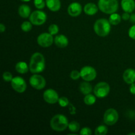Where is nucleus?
<instances>
[{
    "mask_svg": "<svg viewBox=\"0 0 135 135\" xmlns=\"http://www.w3.org/2000/svg\"><path fill=\"white\" fill-rule=\"evenodd\" d=\"M46 63L44 55L40 53H34L30 57L29 69L33 74L42 73L45 69Z\"/></svg>",
    "mask_w": 135,
    "mask_h": 135,
    "instance_id": "f257e3e1",
    "label": "nucleus"
},
{
    "mask_svg": "<svg viewBox=\"0 0 135 135\" xmlns=\"http://www.w3.org/2000/svg\"><path fill=\"white\" fill-rule=\"evenodd\" d=\"M68 119L65 116L62 114L55 115L50 121V127L55 131H63L68 127Z\"/></svg>",
    "mask_w": 135,
    "mask_h": 135,
    "instance_id": "f03ea898",
    "label": "nucleus"
},
{
    "mask_svg": "<svg viewBox=\"0 0 135 135\" xmlns=\"http://www.w3.org/2000/svg\"><path fill=\"white\" fill-rule=\"evenodd\" d=\"M94 30L98 36L105 37L110 32L111 23L105 18L98 19L94 25Z\"/></svg>",
    "mask_w": 135,
    "mask_h": 135,
    "instance_id": "7ed1b4c3",
    "label": "nucleus"
},
{
    "mask_svg": "<svg viewBox=\"0 0 135 135\" xmlns=\"http://www.w3.org/2000/svg\"><path fill=\"white\" fill-rule=\"evenodd\" d=\"M98 5L100 11L105 14H113L119 8L117 0H99Z\"/></svg>",
    "mask_w": 135,
    "mask_h": 135,
    "instance_id": "20e7f679",
    "label": "nucleus"
},
{
    "mask_svg": "<svg viewBox=\"0 0 135 135\" xmlns=\"http://www.w3.org/2000/svg\"><path fill=\"white\" fill-rule=\"evenodd\" d=\"M29 19L32 25H36V26H40L46 22V19H47V15H46V13L42 11H34L30 14Z\"/></svg>",
    "mask_w": 135,
    "mask_h": 135,
    "instance_id": "39448f33",
    "label": "nucleus"
},
{
    "mask_svg": "<svg viewBox=\"0 0 135 135\" xmlns=\"http://www.w3.org/2000/svg\"><path fill=\"white\" fill-rule=\"evenodd\" d=\"M93 91L96 97L99 98H103L106 97L109 94L110 86L105 82H100L95 86Z\"/></svg>",
    "mask_w": 135,
    "mask_h": 135,
    "instance_id": "423d86ee",
    "label": "nucleus"
},
{
    "mask_svg": "<svg viewBox=\"0 0 135 135\" xmlns=\"http://www.w3.org/2000/svg\"><path fill=\"white\" fill-rule=\"evenodd\" d=\"M119 119L118 112L113 108H110L105 111L104 115V122L106 125L112 126L115 125Z\"/></svg>",
    "mask_w": 135,
    "mask_h": 135,
    "instance_id": "0eeeda50",
    "label": "nucleus"
},
{
    "mask_svg": "<svg viewBox=\"0 0 135 135\" xmlns=\"http://www.w3.org/2000/svg\"><path fill=\"white\" fill-rule=\"evenodd\" d=\"M80 76L84 81H92L94 80L97 75L96 69L91 66L83 67L80 70Z\"/></svg>",
    "mask_w": 135,
    "mask_h": 135,
    "instance_id": "6e6552de",
    "label": "nucleus"
},
{
    "mask_svg": "<svg viewBox=\"0 0 135 135\" xmlns=\"http://www.w3.org/2000/svg\"><path fill=\"white\" fill-rule=\"evenodd\" d=\"M29 83L32 88L36 90H42L45 88L46 85V81L44 78L38 74H34L30 76Z\"/></svg>",
    "mask_w": 135,
    "mask_h": 135,
    "instance_id": "1a4fd4ad",
    "label": "nucleus"
},
{
    "mask_svg": "<svg viewBox=\"0 0 135 135\" xmlns=\"http://www.w3.org/2000/svg\"><path fill=\"white\" fill-rule=\"evenodd\" d=\"M11 86L14 90L18 93H23L26 89V83L21 76H15L12 79Z\"/></svg>",
    "mask_w": 135,
    "mask_h": 135,
    "instance_id": "9d476101",
    "label": "nucleus"
},
{
    "mask_svg": "<svg viewBox=\"0 0 135 135\" xmlns=\"http://www.w3.org/2000/svg\"><path fill=\"white\" fill-rule=\"evenodd\" d=\"M54 42L53 35L50 33H42L38 36L37 38V42L38 44L43 47H48L52 45Z\"/></svg>",
    "mask_w": 135,
    "mask_h": 135,
    "instance_id": "9b49d317",
    "label": "nucleus"
},
{
    "mask_svg": "<svg viewBox=\"0 0 135 135\" xmlns=\"http://www.w3.org/2000/svg\"><path fill=\"white\" fill-rule=\"evenodd\" d=\"M44 99L50 104H55L59 101V95L57 92L53 89H47L44 92Z\"/></svg>",
    "mask_w": 135,
    "mask_h": 135,
    "instance_id": "f8f14e48",
    "label": "nucleus"
},
{
    "mask_svg": "<svg viewBox=\"0 0 135 135\" xmlns=\"http://www.w3.org/2000/svg\"><path fill=\"white\" fill-rule=\"evenodd\" d=\"M82 8L81 5L79 3L74 2L70 4L67 8V12L68 14L71 17H78L82 13Z\"/></svg>",
    "mask_w": 135,
    "mask_h": 135,
    "instance_id": "ddd939ff",
    "label": "nucleus"
},
{
    "mask_svg": "<svg viewBox=\"0 0 135 135\" xmlns=\"http://www.w3.org/2000/svg\"><path fill=\"white\" fill-rule=\"evenodd\" d=\"M123 77L127 84H131L135 83V70L133 69H127L124 71Z\"/></svg>",
    "mask_w": 135,
    "mask_h": 135,
    "instance_id": "4468645a",
    "label": "nucleus"
},
{
    "mask_svg": "<svg viewBox=\"0 0 135 135\" xmlns=\"http://www.w3.org/2000/svg\"><path fill=\"white\" fill-rule=\"evenodd\" d=\"M54 42L57 47H60V48H63L68 46L69 40L67 36L63 35V34H60V35H57L55 36V38H54Z\"/></svg>",
    "mask_w": 135,
    "mask_h": 135,
    "instance_id": "2eb2a0df",
    "label": "nucleus"
},
{
    "mask_svg": "<svg viewBox=\"0 0 135 135\" xmlns=\"http://www.w3.org/2000/svg\"><path fill=\"white\" fill-rule=\"evenodd\" d=\"M121 7L123 10L127 13H132L135 9L134 0H122L121 1Z\"/></svg>",
    "mask_w": 135,
    "mask_h": 135,
    "instance_id": "dca6fc26",
    "label": "nucleus"
},
{
    "mask_svg": "<svg viewBox=\"0 0 135 135\" xmlns=\"http://www.w3.org/2000/svg\"><path fill=\"white\" fill-rule=\"evenodd\" d=\"M46 3L47 8L53 12L58 11L61 8L60 0H46Z\"/></svg>",
    "mask_w": 135,
    "mask_h": 135,
    "instance_id": "f3484780",
    "label": "nucleus"
},
{
    "mask_svg": "<svg viewBox=\"0 0 135 135\" xmlns=\"http://www.w3.org/2000/svg\"><path fill=\"white\" fill-rule=\"evenodd\" d=\"M99 7L93 3H88L85 5L84 7V11L87 15H94L98 11Z\"/></svg>",
    "mask_w": 135,
    "mask_h": 135,
    "instance_id": "a211bd4d",
    "label": "nucleus"
},
{
    "mask_svg": "<svg viewBox=\"0 0 135 135\" xmlns=\"http://www.w3.org/2000/svg\"><path fill=\"white\" fill-rule=\"evenodd\" d=\"M18 15L22 18H28V17H30V14H31V10H30V7L25 4L21 5L18 7Z\"/></svg>",
    "mask_w": 135,
    "mask_h": 135,
    "instance_id": "6ab92c4d",
    "label": "nucleus"
},
{
    "mask_svg": "<svg viewBox=\"0 0 135 135\" xmlns=\"http://www.w3.org/2000/svg\"><path fill=\"white\" fill-rule=\"evenodd\" d=\"M79 90L83 94L87 95L92 92V86L89 83H88V81L83 82L79 86Z\"/></svg>",
    "mask_w": 135,
    "mask_h": 135,
    "instance_id": "aec40b11",
    "label": "nucleus"
},
{
    "mask_svg": "<svg viewBox=\"0 0 135 135\" xmlns=\"http://www.w3.org/2000/svg\"><path fill=\"white\" fill-rule=\"evenodd\" d=\"M15 69L20 74H25L30 70L27 63L24 61L18 62L15 65Z\"/></svg>",
    "mask_w": 135,
    "mask_h": 135,
    "instance_id": "412c9836",
    "label": "nucleus"
},
{
    "mask_svg": "<svg viewBox=\"0 0 135 135\" xmlns=\"http://www.w3.org/2000/svg\"><path fill=\"white\" fill-rule=\"evenodd\" d=\"M121 18H122V17H121L119 15L114 13L110 15V17H109V21L111 23V25H117L121 22Z\"/></svg>",
    "mask_w": 135,
    "mask_h": 135,
    "instance_id": "4be33fe9",
    "label": "nucleus"
},
{
    "mask_svg": "<svg viewBox=\"0 0 135 135\" xmlns=\"http://www.w3.org/2000/svg\"><path fill=\"white\" fill-rule=\"evenodd\" d=\"M69 129L72 133H77L80 130V124L77 121H73L69 123Z\"/></svg>",
    "mask_w": 135,
    "mask_h": 135,
    "instance_id": "5701e85b",
    "label": "nucleus"
},
{
    "mask_svg": "<svg viewBox=\"0 0 135 135\" xmlns=\"http://www.w3.org/2000/svg\"><path fill=\"white\" fill-rule=\"evenodd\" d=\"M96 101V96H94V95L89 94L86 95V96L84 98V104H86L88 105H92L94 104H95Z\"/></svg>",
    "mask_w": 135,
    "mask_h": 135,
    "instance_id": "b1692460",
    "label": "nucleus"
},
{
    "mask_svg": "<svg viewBox=\"0 0 135 135\" xmlns=\"http://www.w3.org/2000/svg\"><path fill=\"white\" fill-rule=\"evenodd\" d=\"M108 128L104 125H100L95 130L96 135H105L108 133Z\"/></svg>",
    "mask_w": 135,
    "mask_h": 135,
    "instance_id": "393cba45",
    "label": "nucleus"
},
{
    "mask_svg": "<svg viewBox=\"0 0 135 135\" xmlns=\"http://www.w3.org/2000/svg\"><path fill=\"white\" fill-rule=\"evenodd\" d=\"M32 28V22H29V21H25L21 25V29L22 31L25 32H28L30 31Z\"/></svg>",
    "mask_w": 135,
    "mask_h": 135,
    "instance_id": "a878e982",
    "label": "nucleus"
},
{
    "mask_svg": "<svg viewBox=\"0 0 135 135\" xmlns=\"http://www.w3.org/2000/svg\"><path fill=\"white\" fill-rule=\"evenodd\" d=\"M48 31L49 33H50L51 35H55L59 32V27L55 24H52V25H51L49 26Z\"/></svg>",
    "mask_w": 135,
    "mask_h": 135,
    "instance_id": "bb28decb",
    "label": "nucleus"
},
{
    "mask_svg": "<svg viewBox=\"0 0 135 135\" xmlns=\"http://www.w3.org/2000/svg\"><path fill=\"white\" fill-rule=\"evenodd\" d=\"M34 3L36 7L38 9H44L46 5V1H44V0H34Z\"/></svg>",
    "mask_w": 135,
    "mask_h": 135,
    "instance_id": "cd10ccee",
    "label": "nucleus"
},
{
    "mask_svg": "<svg viewBox=\"0 0 135 135\" xmlns=\"http://www.w3.org/2000/svg\"><path fill=\"white\" fill-rule=\"evenodd\" d=\"M58 103H59V105L63 108H65V107L67 106L69 104V101L68 98L66 97H61L59 98V101H58Z\"/></svg>",
    "mask_w": 135,
    "mask_h": 135,
    "instance_id": "c85d7f7f",
    "label": "nucleus"
},
{
    "mask_svg": "<svg viewBox=\"0 0 135 135\" xmlns=\"http://www.w3.org/2000/svg\"><path fill=\"white\" fill-rule=\"evenodd\" d=\"M70 77L73 80H77L79 78L81 77L80 76V72H79L77 70H73L71 71V74H70Z\"/></svg>",
    "mask_w": 135,
    "mask_h": 135,
    "instance_id": "c756f323",
    "label": "nucleus"
},
{
    "mask_svg": "<svg viewBox=\"0 0 135 135\" xmlns=\"http://www.w3.org/2000/svg\"><path fill=\"white\" fill-rule=\"evenodd\" d=\"M3 80L5 81L10 82L11 81L13 78V76H12V74L11 73L6 71V72H4V73L3 74Z\"/></svg>",
    "mask_w": 135,
    "mask_h": 135,
    "instance_id": "7c9ffc66",
    "label": "nucleus"
},
{
    "mask_svg": "<svg viewBox=\"0 0 135 135\" xmlns=\"http://www.w3.org/2000/svg\"><path fill=\"white\" fill-rule=\"evenodd\" d=\"M80 134L81 135H91L92 134V130L88 127H84L81 129Z\"/></svg>",
    "mask_w": 135,
    "mask_h": 135,
    "instance_id": "2f4dec72",
    "label": "nucleus"
},
{
    "mask_svg": "<svg viewBox=\"0 0 135 135\" xmlns=\"http://www.w3.org/2000/svg\"><path fill=\"white\" fill-rule=\"evenodd\" d=\"M129 36L131 38L135 40V25L132 26L129 30Z\"/></svg>",
    "mask_w": 135,
    "mask_h": 135,
    "instance_id": "473e14b6",
    "label": "nucleus"
},
{
    "mask_svg": "<svg viewBox=\"0 0 135 135\" xmlns=\"http://www.w3.org/2000/svg\"><path fill=\"white\" fill-rule=\"evenodd\" d=\"M130 15H129V13H127V12H125L122 15V19L124 20V21H128L130 18Z\"/></svg>",
    "mask_w": 135,
    "mask_h": 135,
    "instance_id": "72a5a7b5",
    "label": "nucleus"
},
{
    "mask_svg": "<svg viewBox=\"0 0 135 135\" xmlns=\"http://www.w3.org/2000/svg\"><path fill=\"white\" fill-rule=\"evenodd\" d=\"M129 90H130V92L132 94L135 95V83H134L131 84Z\"/></svg>",
    "mask_w": 135,
    "mask_h": 135,
    "instance_id": "f704fd0d",
    "label": "nucleus"
},
{
    "mask_svg": "<svg viewBox=\"0 0 135 135\" xmlns=\"http://www.w3.org/2000/svg\"><path fill=\"white\" fill-rule=\"evenodd\" d=\"M129 21H130V22H131V23L135 24V13H133V14L131 15Z\"/></svg>",
    "mask_w": 135,
    "mask_h": 135,
    "instance_id": "c9c22d12",
    "label": "nucleus"
},
{
    "mask_svg": "<svg viewBox=\"0 0 135 135\" xmlns=\"http://www.w3.org/2000/svg\"><path fill=\"white\" fill-rule=\"evenodd\" d=\"M5 28H5V26L3 24H0V32H1V33L5 31Z\"/></svg>",
    "mask_w": 135,
    "mask_h": 135,
    "instance_id": "e433bc0d",
    "label": "nucleus"
},
{
    "mask_svg": "<svg viewBox=\"0 0 135 135\" xmlns=\"http://www.w3.org/2000/svg\"><path fill=\"white\" fill-rule=\"evenodd\" d=\"M21 1H23V2H28V1H30V0H21Z\"/></svg>",
    "mask_w": 135,
    "mask_h": 135,
    "instance_id": "4c0bfd02",
    "label": "nucleus"
},
{
    "mask_svg": "<svg viewBox=\"0 0 135 135\" xmlns=\"http://www.w3.org/2000/svg\"><path fill=\"white\" fill-rule=\"evenodd\" d=\"M132 134H134L135 135V133H129V135H132Z\"/></svg>",
    "mask_w": 135,
    "mask_h": 135,
    "instance_id": "58836bf2",
    "label": "nucleus"
}]
</instances>
